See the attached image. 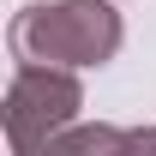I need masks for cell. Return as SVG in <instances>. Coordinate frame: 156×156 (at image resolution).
Wrapping results in <instances>:
<instances>
[{"label":"cell","mask_w":156,"mask_h":156,"mask_svg":"<svg viewBox=\"0 0 156 156\" xmlns=\"http://www.w3.org/2000/svg\"><path fill=\"white\" fill-rule=\"evenodd\" d=\"M12 54L30 66H102L120 54V12L108 0H42L12 18Z\"/></svg>","instance_id":"6da1fadb"},{"label":"cell","mask_w":156,"mask_h":156,"mask_svg":"<svg viewBox=\"0 0 156 156\" xmlns=\"http://www.w3.org/2000/svg\"><path fill=\"white\" fill-rule=\"evenodd\" d=\"M78 78L72 66H30V60H18V72H12V84H6V144H12V156H36L48 150L66 126H72L78 114Z\"/></svg>","instance_id":"7a4b0ae2"}]
</instances>
